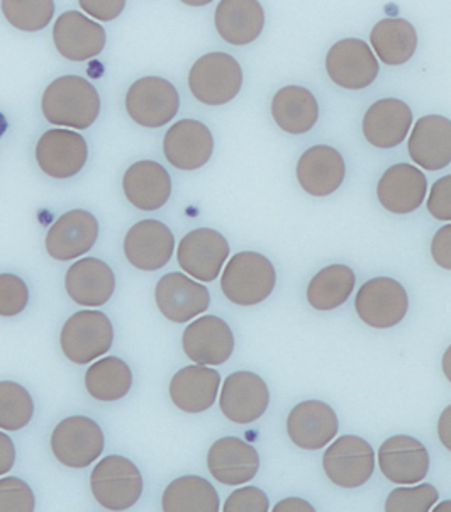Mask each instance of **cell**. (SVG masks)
Here are the masks:
<instances>
[{"instance_id": "1", "label": "cell", "mask_w": 451, "mask_h": 512, "mask_svg": "<svg viewBox=\"0 0 451 512\" xmlns=\"http://www.w3.org/2000/svg\"><path fill=\"white\" fill-rule=\"evenodd\" d=\"M46 121L65 128L87 129L101 112V97L89 80L77 75L53 80L41 99Z\"/></svg>"}, {"instance_id": "2", "label": "cell", "mask_w": 451, "mask_h": 512, "mask_svg": "<svg viewBox=\"0 0 451 512\" xmlns=\"http://www.w3.org/2000/svg\"><path fill=\"white\" fill-rule=\"evenodd\" d=\"M277 273L267 256L241 251L229 260L221 277V289L236 306H257L272 295Z\"/></svg>"}, {"instance_id": "3", "label": "cell", "mask_w": 451, "mask_h": 512, "mask_svg": "<svg viewBox=\"0 0 451 512\" xmlns=\"http://www.w3.org/2000/svg\"><path fill=\"white\" fill-rule=\"evenodd\" d=\"M143 475L129 458L109 455L90 474V490L95 501L112 512L128 511L143 496Z\"/></svg>"}, {"instance_id": "4", "label": "cell", "mask_w": 451, "mask_h": 512, "mask_svg": "<svg viewBox=\"0 0 451 512\" xmlns=\"http://www.w3.org/2000/svg\"><path fill=\"white\" fill-rule=\"evenodd\" d=\"M189 87L202 104L224 106L240 94L243 70L228 53H207L190 68Z\"/></svg>"}, {"instance_id": "5", "label": "cell", "mask_w": 451, "mask_h": 512, "mask_svg": "<svg viewBox=\"0 0 451 512\" xmlns=\"http://www.w3.org/2000/svg\"><path fill=\"white\" fill-rule=\"evenodd\" d=\"M114 328L111 319L101 311L75 312L63 324L60 334L65 357L77 365L92 363L111 350Z\"/></svg>"}, {"instance_id": "6", "label": "cell", "mask_w": 451, "mask_h": 512, "mask_svg": "<svg viewBox=\"0 0 451 512\" xmlns=\"http://www.w3.org/2000/svg\"><path fill=\"white\" fill-rule=\"evenodd\" d=\"M106 438L101 426L87 416H70L51 433V451L68 468H87L101 458Z\"/></svg>"}, {"instance_id": "7", "label": "cell", "mask_w": 451, "mask_h": 512, "mask_svg": "<svg viewBox=\"0 0 451 512\" xmlns=\"http://www.w3.org/2000/svg\"><path fill=\"white\" fill-rule=\"evenodd\" d=\"M179 107V90L165 78H140L126 95L129 117L143 128H162L177 116Z\"/></svg>"}, {"instance_id": "8", "label": "cell", "mask_w": 451, "mask_h": 512, "mask_svg": "<svg viewBox=\"0 0 451 512\" xmlns=\"http://www.w3.org/2000/svg\"><path fill=\"white\" fill-rule=\"evenodd\" d=\"M323 468L341 489H358L374 475V448L360 436H341L324 453Z\"/></svg>"}, {"instance_id": "9", "label": "cell", "mask_w": 451, "mask_h": 512, "mask_svg": "<svg viewBox=\"0 0 451 512\" xmlns=\"http://www.w3.org/2000/svg\"><path fill=\"white\" fill-rule=\"evenodd\" d=\"M355 309L370 328H394L406 318L409 297L401 282L389 277L368 280L360 287Z\"/></svg>"}, {"instance_id": "10", "label": "cell", "mask_w": 451, "mask_h": 512, "mask_svg": "<svg viewBox=\"0 0 451 512\" xmlns=\"http://www.w3.org/2000/svg\"><path fill=\"white\" fill-rule=\"evenodd\" d=\"M379 62L363 39H341L326 55L329 78L346 90L367 89L379 77Z\"/></svg>"}, {"instance_id": "11", "label": "cell", "mask_w": 451, "mask_h": 512, "mask_svg": "<svg viewBox=\"0 0 451 512\" xmlns=\"http://www.w3.org/2000/svg\"><path fill=\"white\" fill-rule=\"evenodd\" d=\"M229 243L216 229L201 228L185 234L177 258L180 268L199 282H214L228 260Z\"/></svg>"}, {"instance_id": "12", "label": "cell", "mask_w": 451, "mask_h": 512, "mask_svg": "<svg viewBox=\"0 0 451 512\" xmlns=\"http://www.w3.org/2000/svg\"><path fill=\"white\" fill-rule=\"evenodd\" d=\"M270 390L265 380L253 372H234L224 380L219 407L236 424L255 423L267 412Z\"/></svg>"}, {"instance_id": "13", "label": "cell", "mask_w": 451, "mask_h": 512, "mask_svg": "<svg viewBox=\"0 0 451 512\" xmlns=\"http://www.w3.org/2000/svg\"><path fill=\"white\" fill-rule=\"evenodd\" d=\"M155 299L163 316L177 324L189 323L201 316L211 304L209 290L179 272L167 273L158 280Z\"/></svg>"}, {"instance_id": "14", "label": "cell", "mask_w": 451, "mask_h": 512, "mask_svg": "<svg viewBox=\"0 0 451 512\" xmlns=\"http://www.w3.org/2000/svg\"><path fill=\"white\" fill-rule=\"evenodd\" d=\"M87 143L80 133L68 129H51L39 138L36 162L53 179H70L87 163Z\"/></svg>"}, {"instance_id": "15", "label": "cell", "mask_w": 451, "mask_h": 512, "mask_svg": "<svg viewBox=\"0 0 451 512\" xmlns=\"http://www.w3.org/2000/svg\"><path fill=\"white\" fill-rule=\"evenodd\" d=\"M214 138L206 124L195 119H182L168 129L163 140V153L172 167L192 172L211 160Z\"/></svg>"}, {"instance_id": "16", "label": "cell", "mask_w": 451, "mask_h": 512, "mask_svg": "<svg viewBox=\"0 0 451 512\" xmlns=\"http://www.w3.org/2000/svg\"><path fill=\"white\" fill-rule=\"evenodd\" d=\"M379 465L392 484H421L429 472V453L413 436H392L380 446Z\"/></svg>"}, {"instance_id": "17", "label": "cell", "mask_w": 451, "mask_h": 512, "mask_svg": "<svg viewBox=\"0 0 451 512\" xmlns=\"http://www.w3.org/2000/svg\"><path fill=\"white\" fill-rule=\"evenodd\" d=\"M338 431V416L326 402H301L289 412L287 418V435L302 450H321L335 440Z\"/></svg>"}, {"instance_id": "18", "label": "cell", "mask_w": 451, "mask_h": 512, "mask_svg": "<svg viewBox=\"0 0 451 512\" xmlns=\"http://www.w3.org/2000/svg\"><path fill=\"white\" fill-rule=\"evenodd\" d=\"M175 240L172 231L155 219L134 224L124 238V255L134 268L156 272L172 260Z\"/></svg>"}, {"instance_id": "19", "label": "cell", "mask_w": 451, "mask_h": 512, "mask_svg": "<svg viewBox=\"0 0 451 512\" xmlns=\"http://www.w3.org/2000/svg\"><path fill=\"white\" fill-rule=\"evenodd\" d=\"M182 346L185 355L197 365H223L233 355V331L218 316H202L187 326Z\"/></svg>"}, {"instance_id": "20", "label": "cell", "mask_w": 451, "mask_h": 512, "mask_svg": "<svg viewBox=\"0 0 451 512\" xmlns=\"http://www.w3.org/2000/svg\"><path fill=\"white\" fill-rule=\"evenodd\" d=\"M207 468L212 477L223 485H245L257 477L260 455L250 443L226 436L207 451Z\"/></svg>"}, {"instance_id": "21", "label": "cell", "mask_w": 451, "mask_h": 512, "mask_svg": "<svg viewBox=\"0 0 451 512\" xmlns=\"http://www.w3.org/2000/svg\"><path fill=\"white\" fill-rule=\"evenodd\" d=\"M53 41L70 62H87L104 51L106 31L82 12L68 11L56 19Z\"/></svg>"}, {"instance_id": "22", "label": "cell", "mask_w": 451, "mask_h": 512, "mask_svg": "<svg viewBox=\"0 0 451 512\" xmlns=\"http://www.w3.org/2000/svg\"><path fill=\"white\" fill-rule=\"evenodd\" d=\"M99 236L94 214L75 209L63 214L46 234V251L51 258L67 262L89 253Z\"/></svg>"}, {"instance_id": "23", "label": "cell", "mask_w": 451, "mask_h": 512, "mask_svg": "<svg viewBox=\"0 0 451 512\" xmlns=\"http://www.w3.org/2000/svg\"><path fill=\"white\" fill-rule=\"evenodd\" d=\"M345 158L328 145L312 146L297 163V180L307 194L328 197L340 189L345 180Z\"/></svg>"}, {"instance_id": "24", "label": "cell", "mask_w": 451, "mask_h": 512, "mask_svg": "<svg viewBox=\"0 0 451 512\" xmlns=\"http://www.w3.org/2000/svg\"><path fill=\"white\" fill-rule=\"evenodd\" d=\"M428 192V179L409 163L387 168L377 185L380 204L392 214H411L423 206Z\"/></svg>"}, {"instance_id": "25", "label": "cell", "mask_w": 451, "mask_h": 512, "mask_svg": "<svg viewBox=\"0 0 451 512\" xmlns=\"http://www.w3.org/2000/svg\"><path fill=\"white\" fill-rule=\"evenodd\" d=\"M409 156L416 165L429 172H438L451 163V121L431 114L414 124L409 138Z\"/></svg>"}, {"instance_id": "26", "label": "cell", "mask_w": 451, "mask_h": 512, "mask_svg": "<svg viewBox=\"0 0 451 512\" xmlns=\"http://www.w3.org/2000/svg\"><path fill=\"white\" fill-rule=\"evenodd\" d=\"M413 124V111L399 99H382L368 107L363 117V136L382 150L396 148L406 140Z\"/></svg>"}, {"instance_id": "27", "label": "cell", "mask_w": 451, "mask_h": 512, "mask_svg": "<svg viewBox=\"0 0 451 512\" xmlns=\"http://www.w3.org/2000/svg\"><path fill=\"white\" fill-rule=\"evenodd\" d=\"M65 289L80 306L101 307L116 290V275L99 258H82L68 268Z\"/></svg>"}, {"instance_id": "28", "label": "cell", "mask_w": 451, "mask_h": 512, "mask_svg": "<svg viewBox=\"0 0 451 512\" xmlns=\"http://www.w3.org/2000/svg\"><path fill=\"white\" fill-rule=\"evenodd\" d=\"M221 375L214 368L189 365L175 373L170 382V397L180 411L201 414L218 399Z\"/></svg>"}, {"instance_id": "29", "label": "cell", "mask_w": 451, "mask_h": 512, "mask_svg": "<svg viewBox=\"0 0 451 512\" xmlns=\"http://www.w3.org/2000/svg\"><path fill=\"white\" fill-rule=\"evenodd\" d=\"M126 199L141 211H158L172 195V179L160 163L141 160L124 173Z\"/></svg>"}, {"instance_id": "30", "label": "cell", "mask_w": 451, "mask_h": 512, "mask_svg": "<svg viewBox=\"0 0 451 512\" xmlns=\"http://www.w3.org/2000/svg\"><path fill=\"white\" fill-rule=\"evenodd\" d=\"M214 24L229 45H250L262 34L265 12L257 0H223L214 14Z\"/></svg>"}, {"instance_id": "31", "label": "cell", "mask_w": 451, "mask_h": 512, "mask_svg": "<svg viewBox=\"0 0 451 512\" xmlns=\"http://www.w3.org/2000/svg\"><path fill=\"white\" fill-rule=\"evenodd\" d=\"M272 116L285 133L306 134L318 123V101L304 87L289 85L273 97Z\"/></svg>"}, {"instance_id": "32", "label": "cell", "mask_w": 451, "mask_h": 512, "mask_svg": "<svg viewBox=\"0 0 451 512\" xmlns=\"http://www.w3.org/2000/svg\"><path fill=\"white\" fill-rule=\"evenodd\" d=\"M370 43L385 65L399 67L409 62L418 48V34L413 24L399 17L382 19L370 33Z\"/></svg>"}, {"instance_id": "33", "label": "cell", "mask_w": 451, "mask_h": 512, "mask_svg": "<svg viewBox=\"0 0 451 512\" xmlns=\"http://www.w3.org/2000/svg\"><path fill=\"white\" fill-rule=\"evenodd\" d=\"M219 494L209 480L184 475L163 490V512H219Z\"/></svg>"}, {"instance_id": "34", "label": "cell", "mask_w": 451, "mask_h": 512, "mask_svg": "<svg viewBox=\"0 0 451 512\" xmlns=\"http://www.w3.org/2000/svg\"><path fill=\"white\" fill-rule=\"evenodd\" d=\"M131 387L133 372L121 358H102L85 373V389L95 401H121L128 396Z\"/></svg>"}, {"instance_id": "35", "label": "cell", "mask_w": 451, "mask_h": 512, "mask_svg": "<svg viewBox=\"0 0 451 512\" xmlns=\"http://www.w3.org/2000/svg\"><path fill=\"white\" fill-rule=\"evenodd\" d=\"M355 282V272L346 265L323 268L307 285V302L318 311L338 309L353 294Z\"/></svg>"}, {"instance_id": "36", "label": "cell", "mask_w": 451, "mask_h": 512, "mask_svg": "<svg viewBox=\"0 0 451 512\" xmlns=\"http://www.w3.org/2000/svg\"><path fill=\"white\" fill-rule=\"evenodd\" d=\"M33 416L34 402L29 390L11 380L0 382V429L21 431Z\"/></svg>"}, {"instance_id": "37", "label": "cell", "mask_w": 451, "mask_h": 512, "mask_svg": "<svg viewBox=\"0 0 451 512\" xmlns=\"http://www.w3.org/2000/svg\"><path fill=\"white\" fill-rule=\"evenodd\" d=\"M2 12L14 28L34 33L51 23L55 4L51 0H6L2 2Z\"/></svg>"}, {"instance_id": "38", "label": "cell", "mask_w": 451, "mask_h": 512, "mask_svg": "<svg viewBox=\"0 0 451 512\" xmlns=\"http://www.w3.org/2000/svg\"><path fill=\"white\" fill-rule=\"evenodd\" d=\"M440 494L435 485L421 484L414 487H397L385 501V512H431L438 504Z\"/></svg>"}, {"instance_id": "39", "label": "cell", "mask_w": 451, "mask_h": 512, "mask_svg": "<svg viewBox=\"0 0 451 512\" xmlns=\"http://www.w3.org/2000/svg\"><path fill=\"white\" fill-rule=\"evenodd\" d=\"M36 497L28 482L19 477L0 479V512H34Z\"/></svg>"}, {"instance_id": "40", "label": "cell", "mask_w": 451, "mask_h": 512, "mask_svg": "<svg viewBox=\"0 0 451 512\" xmlns=\"http://www.w3.org/2000/svg\"><path fill=\"white\" fill-rule=\"evenodd\" d=\"M29 302L28 285L12 273H0V316L12 318L26 309Z\"/></svg>"}, {"instance_id": "41", "label": "cell", "mask_w": 451, "mask_h": 512, "mask_svg": "<svg viewBox=\"0 0 451 512\" xmlns=\"http://www.w3.org/2000/svg\"><path fill=\"white\" fill-rule=\"evenodd\" d=\"M270 502L262 489L248 485L234 490L224 502L223 512H268Z\"/></svg>"}, {"instance_id": "42", "label": "cell", "mask_w": 451, "mask_h": 512, "mask_svg": "<svg viewBox=\"0 0 451 512\" xmlns=\"http://www.w3.org/2000/svg\"><path fill=\"white\" fill-rule=\"evenodd\" d=\"M428 211L438 221H451V175L441 177L431 187Z\"/></svg>"}, {"instance_id": "43", "label": "cell", "mask_w": 451, "mask_h": 512, "mask_svg": "<svg viewBox=\"0 0 451 512\" xmlns=\"http://www.w3.org/2000/svg\"><path fill=\"white\" fill-rule=\"evenodd\" d=\"M80 7L99 21H112L121 16L126 2L124 0H82Z\"/></svg>"}, {"instance_id": "44", "label": "cell", "mask_w": 451, "mask_h": 512, "mask_svg": "<svg viewBox=\"0 0 451 512\" xmlns=\"http://www.w3.org/2000/svg\"><path fill=\"white\" fill-rule=\"evenodd\" d=\"M431 255L438 267L451 270V224L438 229L431 241Z\"/></svg>"}, {"instance_id": "45", "label": "cell", "mask_w": 451, "mask_h": 512, "mask_svg": "<svg viewBox=\"0 0 451 512\" xmlns=\"http://www.w3.org/2000/svg\"><path fill=\"white\" fill-rule=\"evenodd\" d=\"M16 463V445L11 436L0 431V477L9 474Z\"/></svg>"}, {"instance_id": "46", "label": "cell", "mask_w": 451, "mask_h": 512, "mask_svg": "<svg viewBox=\"0 0 451 512\" xmlns=\"http://www.w3.org/2000/svg\"><path fill=\"white\" fill-rule=\"evenodd\" d=\"M272 512H318L314 509L311 502H307L306 499L301 497H287L282 501L277 502L273 507Z\"/></svg>"}, {"instance_id": "47", "label": "cell", "mask_w": 451, "mask_h": 512, "mask_svg": "<svg viewBox=\"0 0 451 512\" xmlns=\"http://www.w3.org/2000/svg\"><path fill=\"white\" fill-rule=\"evenodd\" d=\"M438 438H440L441 445L451 451V406L441 412L440 421H438Z\"/></svg>"}, {"instance_id": "48", "label": "cell", "mask_w": 451, "mask_h": 512, "mask_svg": "<svg viewBox=\"0 0 451 512\" xmlns=\"http://www.w3.org/2000/svg\"><path fill=\"white\" fill-rule=\"evenodd\" d=\"M441 367H443V373H445L446 379L451 382V346L445 351V355H443Z\"/></svg>"}, {"instance_id": "49", "label": "cell", "mask_w": 451, "mask_h": 512, "mask_svg": "<svg viewBox=\"0 0 451 512\" xmlns=\"http://www.w3.org/2000/svg\"><path fill=\"white\" fill-rule=\"evenodd\" d=\"M431 512H451V501H443L440 504H436L435 509H431Z\"/></svg>"}]
</instances>
